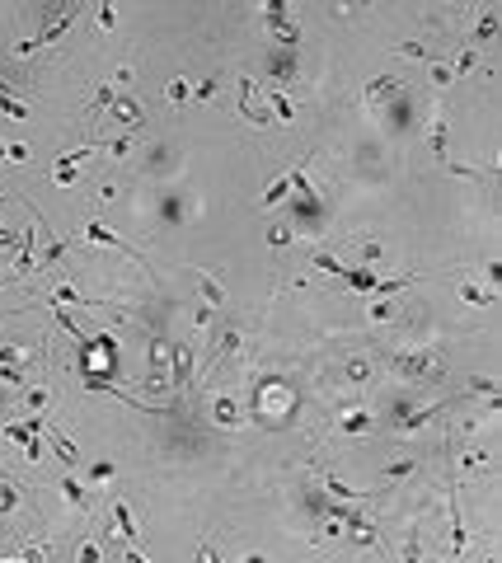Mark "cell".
I'll return each instance as SVG.
<instances>
[{
    "label": "cell",
    "mask_w": 502,
    "mask_h": 563,
    "mask_svg": "<svg viewBox=\"0 0 502 563\" xmlns=\"http://www.w3.org/2000/svg\"><path fill=\"white\" fill-rule=\"evenodd\" d=\"M390 366H395L404 380H437V366H432V357H427V352H395V357H390Z\"/></svg>",
    "instance_id": "6da1fadb"
},
{
    "label": "cell",
    "mask_w": 502,
    "mask_h": 563,
    "mask_svg": "<svg viewBox=\"0 0 502 563\" xmlns=\"http://www.w3.org/2000/svg\"><path fill=\"white\" fill-rule=\"evenodd\" d=\"M85 240H94V244H108V249H122V254H132L136 263H146V258H141V249H132V244L122 240L118 230H108L104 221H85Z\"/></svg>",
    "instance_id": "7a4b0ae2"
},
{
    "label": "cell",
    "mask_w": 502,
    "mask_h": 563,
    "mask_svg": "<svg viewBox=\"0 0 502 563\" xmlns=\"http://www.w3.org/2000/svg\"><path fill=\"white\" fill-rule=\"evenodd\" d=\"M43 437H47V441H52V451H56V460H61V465H71V470H76V465H80V451H76V446H71V441H66V437H61V432L52 428V423H47V418H43Z\"/></svg>",
    "instance_id": "3957f363"
},
{
    "label": "cell",
    "mask_w": 502,
    "mask_h": 563,
    "mask_svg": "<svg viewBox=\"0 0 502 563\" xmlns=\"http://www.w3.org/2000/svg\"><path fill=\"white\" fill-rule=\"evenodd\" d=\"M446 132H450V122L437 113V118H432V132H427V151H432L441 164H446Z\"/></svg>",
    "instance_id": "277c9868"
},
{
    "label": "cell",
    "mask_w": 502,
    "mask_h": 563,
    "mask_svg": "<svg viewBox=\"0 0 502 563\" xmlns=\"http://www.w3.org/2000/svg\"><path fill=\"white\" fill-rule=\"evenodd\" d=\"M179 390H184L188 380H193V352H188V343H174V375H169Z\"/></svg>",
    "instance_id": "5b68a950"
},
{
    "label": "cell",
    "mask_w": 502,
    "mask_h": 563,
    "mask_svg": "<svg viewBox=\"0 0 502 563\" xmlns=\"http://www.w3.org/2000/svg\"><path fill=\"white\" fill-rule=\"evenodd\" d=\"M493 33H498V10H483V14H479V24H474V33H470V47L493 43Z\"/></svg>",
    "instance_id": "8992f818"
},
{
    "label": "cell",
    "mask_w": 502,
    "mask_h": 563,
    "mask_svg": "<svg viewBox=\"0 0 502 563\" xmlns=\"http://www.w3.org/2000/svg\"><path fill=\"white\" fill-rule=\"evenodd\" d=\"M470 544V531H465V521H460V503H455V493H450V549L460 554Z\"/></svg>",
    "instance_id": "52a82bcc"
},
{
    "label": "cell",
    "mask_w": 502,
    "mask_h": 563,
    "mask_svg": "<svg viewBox=\"0 0 502 563\" xmlns=\"http://www.w3.org/2000/svg\"><path fill=\"white\" fill-rule=\"evenodd\" d=\"M108 118H113V122H127V127H136V122H141V104H132V99H113Z\"/></svg>",
    "instance_id": "ba28073f"
},
{
    "label": "cell",
    "mask_w": 502,
    "mask_h": 563,
    "mask_svg": "<svg viewBox=\"0 0 502 563\" xmlns=\"http://www.w3.org/2000/svg\"><path fill=\"white\" fill-rule=\"evenodd\" d=\"M197 291H202V300H207V305H226V287L216 282L212 272H197Z\"/></svg>",
    "instance_id": "9c48e42d"
},
{
    "label": "cell",
    "mask_w": 502,
    "mask_h": 563,
    "mask_svg": "<svg viewBox=\"0 0 502 563\" xmlns=\"http://www.w3.org/2000/svg\"><path fill=\"white\" fill-rule=\"evenodd\" d=\"M113 526H118V536L122 540H136V516L127 503H113Z\"/></svg>",
    "instance_id": "30bf717a"
},
{
    "label": "cell",
    "mask_w": 502,
    "mask_h": 563,
    "mask_svg": "<svg viewBox=\"0 0 502 563\" xmlns=\"http://www.w3.org/2000/svg\"><path fill=\"white\" fill-rule=\"evenodd\" d=\"M24 503V493H19V483L14 479H0V511H14Z\"/></svg>",
    "instance_id": "8fae6325"
},
{
    "label": "cell",
    "mask_w": 502,
    "mask_h": 563,
    "mask_svg": "<svg viewBox=\"0 0 502 563\" xmlns=\"http://www.w3.org/2000/svg\"><path fill=\"white\" fill-rule=\"evenodd\" d=\"M0 113H5V118H33V113L10 94V85H0Z\"/></svg>",
    "instance_id": "7c38bea8"
},
{
    "label": "cell",
    "mask_w": 502,
    "mask_h": 563,
    "mask_svg": "<svg viewBox=\"0 0 502 563\" xmlns=\"http://www.w3.org/2000/svg\"><path fill=\"white\" fill-rule=\"evenodd\" d=\"M52 300H56V305H99V300H85V296H80L76 287H66V282H56Z\"/></svg>",
    "instance_id": "4fadbf2b"
},
{
    "label": "cell",
    "mask_w": 502,
    "mask_h": 563,
    "mask_svg": "<svg viewBox=\"0 0 502 563\" xmlns=\"http://www.w3.org/2000/svg\"><path fill=\"white\" fill-rule=\"evenodd\" d=\"M268 104H272V113H277V122H291V118H296V108H291V99H287V94H277V89L268 94Z\"/></svg>",
    "instance_id": "5bb4252c"
},
{
    "label": "cell",
    "mask_w": 502,
    "mask_h": 563,
    "mask_svg": "<svg viewBox=\"0 0 502 563\" xmlns=\"http://www.w3.org/2000/svg\"><path fill=\"white\" fill-rule=\"evenodd\" d=\"M413 470H418V460H395V465H390V470H385V483H399V479H408V474H413Z\"/></svg>",
    "instance_id": "9a60e30c"
},
{
    "label": "cell",
    "mask_w": 502,
    "mask_h": 563,
    "mask_svg": "<svg viewBox=\"0 0 502 563\" xmlns=\"http://www.w3.org/2000/svg\"><path fill=\"white\" fill-rule=\"evenodd\" d=\"M399 56H413V61H432V47H423V43H395Z\"/></svg>",
    "instance_id": "2e32d148"
},
{
    "label": "cell",
    "mask_w": 502,
    "mask_h": 563,
    "mask_svg": "<svg viewBox=\"0 0 502 563\" xmlns=\"http://www.w3.org/2000/svg\"><path fill=\"white\" fill-rule=\"evenodd\" d=\"M324 488L334 493V498H362V488H347L343 479H334V474H324Z\"/></svg>",
    "instance_id": "e0dca14e"
},
{
    "label": "cell",
    "mask_w": 502,
    "mask_h": 563,
    "mask_svg": "<svg viewBox=\"0 0 502 563\" xmlns=\"http://www.w3.org/2000/svg\"><path fill=\"white\" fill-rule=\"evenodd\" d=\"M287 192H291V174H287V179H277V184H272V188L263 192V207H272V202H282Z\"/></svg>",
    "instance_id": "ac0fdd59"
},
{
    "label": "cell",
    "mask_w": 502,
    "mask_h": 563,
    "mask_svg": "<svg viewBox=\"0 0 502 563\" xmlns=\"http://www.w3.org/2000/svg\"><path fill=\"white\" fill-rule=\"evenodd\" d=\"M474 56H479V47H465V52L455 56V66H450V76H470V66H474Z\"/></svg>",
    "instance_id": "d6986e66"
},
{
    "label": "cell",
    "mask_w": 502,
    "mask_h": 563,
    "mask_svg": "<svg viewBox=\"0 0 502 563\" xmlns=\"http://www.w3.org/2000/svg\"><path fill=\"white\" fill-rule=\"evenodd\" d=\"M460 296H465L470 305H493V296H488V291H479V287H470V282H460Z\"/></svg>",
    "instance_id": "ffe728a7"
},
{
    "label": "cell",
    "mask_w": 502,
    "mask_h": 563,
    "mask_svg": "<svg viewBox=\"0 0 502 563\" xmlns=\"http://www.w3.org/2000/svg\"><path fill=\"white\" fill-rule=\"evenodd\" d=\"M399 85H404V80H395V76H390V80H375V85H367V99H380V94H395Z\"/></svg>",
    "instance_id": "44dd1931"
},
{
    "label": "cell",
    "mask_w": 502,
    "mask_h": 563,
    "mask_svg": "<svg viewBox=\"0 0 502 563\" xmlns=\"http://www.w3.org/2000/svg\"><path fill=\"white\" fill-rule=\"evenodd\" d=\"M61 493H66V503H71V507H80V503H85V488H80L76 479H61Z\"/></svg>",
    "instance_id": "7402d4cb"
},
{
    "label": "cell",
    "mask_w": 502,
    "mask_h": 563,
    "mask_svg": "<svg viewBox=\"0 0 502 563\" xmlns=\"http://www.w3.org/2000/svg\"><path fill=\"white\" fill-rule=\"evenodd\" d=\"M113 99H118V94H113V85H99V89H94V108H99V113H108Z\"/></svg>",
    "instance_id": "603a6c76"
},
{
    "label": "cell",
    "mask_w": 502,
    "mask_h": 563,
    "mask_svg": "<svg viewBox=\"0 0 502 563\" xmlns=\"http://www.w3.org/2000/svg\"><path fill=\"white\" fill-rule=\"evenodd\" d=\"M38 408H47V390H28V399H24V413H38Z\"/></svg>",
    "instance_id": "cb8c5ba5"
},
{
    "label": "cell",
    "mask_w": 502,
    "mask_h": 563,
    "mask_svg": "<svg viewBox=\"0 0 502 563\" xmlns=\"http://www.w3.org/2000/svg\"><path fill=\"white\" fill-rule=\"evenodd\" d=\"M0 380H5V385H24V371H14L10 362H0Z\"/></svg>",
    "instance_id": "d4e9b609"
},
{
    "label": "cell",
    "mask_w": 502,
    "mask_h": 563,
    "mask_svg": "<svg viewBox=\"0 0 502 563\" xmlns=\"http://www.w3.org/2000/svg\"><path fill=\"white\" fill-rule=\"evenodd\" d=\"M89 479H94V483L113 479V465H108V460H99V465H89Z\"/></svg>",
    "instance_id": "484cf974"
},
{
    "label": "cell",
    "mask_w": 502,
    "mask_h": 563,
    "mask_svg": "<svg viewBox=\"0 0 502 563\" xmlns=\"http://www.w3.org/2000/svg\"><path fill=\"white\" fill-rule=\"evenodd\" d=\"M390 315H395V305H390V300H385V296H380V300H375V305H371V320H390Z\"/></svg>",
    "instance_id": "4316f807"
},
{
    "label": "cell",
    "mask_w": 502,
    "mask_h": 563,
    "mask_svg": "<svg viewBox=\"0 0 502 563\" xmlns=\"http://www.w3.org/2000/svg\"><path fill=\"white\" fill-rule=\"evenodd\" d=\"M268 244H272V249H282V244H291V230H287V225H277V230H268Z\"/></svg>",
    "instance_id": "83f0119b"
},
{
    "label": "cell",
    "mask_w": 502,
    "mask_h": 563,
    "mask_svg": "<svg viewBox=\"0 0 502 563\" xmlns=\"http://www.w3.org/2000/svg\"><path fill=\"white\" fill-rule=\"evenodd\" d=\"M104 151H108V155H118V160H122V155H127V151H132V141H127V136H118V141H108Z\"/></svg>",
    "instance_id": "f1b7e54d"
},
{
    "label": "cell",
    "mask_w": 502,
    "mask_h": 563,
    "mask_svg": "<svg viewBox=\"0 0 502 563\" xmlns=\"http://www.w3.org/2000/svg\"><path fill=\"white\" fill-rule=\"evenodd\" d=\"M216 89H221V80H216V76H207V80L197 85V99H216Z\"/></svg>",
    "instance_id": "f546056e"
},
{
    "label": "cell",
    "mask_w": 502,
    "mask_h": 563,
    "mask_svg": "<svg viewBox=\"0 0 502 563\" xmlns=\"http://www.w3.org/2000/svg\"><path fill=\"white\" fill-rule=\"evenodd\" d=\"M216 418H221V423H235V404H230V399H216Z\"/></svg>",
    "instance_id": "4dcf8cb0"
},
{
    "label": "cell",
    "mask_w": 502,
    "mask_h": 563,
    "mask_svg": "<svg viewBox=\"0 0 502 563\" xmlns=\"http://www.w3.org/2000/svg\"><path fill=\"white\" fill-rule=\"evenodd\" d=\"M450 80H455L450 66H437V61H432V85H450Z\"/></svg>",
    "instance_id": "1f68e13d"
},
{
    "label": "cell",
    "mask_w": 502,
    "mask_h": 563,
    "mask_svg": "<svg viewBox=\"0 0 502 563\" xmlns=\"http://www.w3.org/2000/svg\"><path fill=\"white\" fill-rule=\"evenodd\" d=\"M169 99H174V104H184V99H188V85L184 80H169Z\"/></svg>",
    "instance_id": "d6a6232c"
},
{
    "label": "cell",
    "mask_w": 502,
    "mask_h": 563,
    "mask_svg": "<svg viewBox=\"0 0 502 563\" xmlns=\"http://www.w3.org/2000/svg\"><path fill=\"white\" fill-rule=\"evenodd\" d=\"M0 249H19V235H14V230H5V225H0Z\"/></svg>",
    "instance_id": "836d02e7"
},
{
    "label": "cell",
    "mask_w": 502,
    "mask_h": 563,
    "mask_svg": "<svg viewBox=\"0 0 502 563\" xmlns=\"http://www.w3.org/2000/svg\"><path fill=\"white\" fill-rule=\"evenodd\" d=\"M367 423H371V418H367V413H352V418H347V423H343V428H347V432H362V428H367Z\"/></svg>",
    "instance_id": "e575fe53"
},
{
    "label": "cell",
    "mask_w": 502,
    "mask_h": 563,
    "mask_svg": "<svg viewBox=\"0 0 502 563\" xmlns=\"http://www.w3.org/2000/svg\"><path fill=\"white\" fill-rule=\"evenodd\" d=\"M380 254H385V249H380V244H362V258H367V263H375V258H380Z\"/></svg>",
    "instance_id": "d590c367"
},
{
    "label": "cell",
    "mask_w": 502,
    "mask_h": 563,
    "mask_svg": "<svg viewBox=\"0 0 502 563\" xmlns=\"http://www.w3.org/2000/svg\"><path fill=\"white\" fill-rule=\"evenodd\" d=\"M5 160H10V146H5V141H0V164H5Z\"/></svg>",
    "instance_id": "8d00e7d4"
},
{
    "label": "cell",
    "mask_w": 502,
    "mask_h": 563,
    "mask_svg": "<svg viewBox=\"0 0 502 563\" xmlns=\"http://www.w3.org/2000/svg\"><path fill=\"white\" fill-rule=\"evenodd\" d=\"M0 479H5V470H0Z\"/></svg>",
    "instance_id": "74e56055"
},
{
    "label": "cell",
    "mask_w": 502,
    "mask_h": 563,
    "mask_svg": "<svg viewBox=\"0 0 502 563\" xmlns=\"http://www.w3.org/2000/svg\"><path fill=\"white\" fill-rule=\"evenodd\" d=\"M0 268H5V263H0Z\"/></svg>",
    "instance_id": "f35d334b"
}]
</instances>
